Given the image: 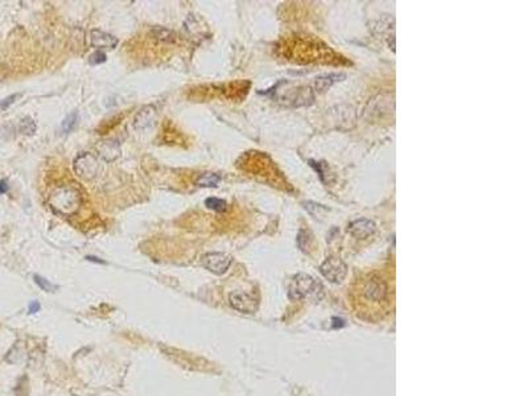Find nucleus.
<instances>
[{"mask_svg":"<svg viewBox=\"0 0 528 396\" xmlns=\"http://www.w3.org/2000/svg\"><path fill=\"white\" fill-rule=\"evenodd\" d=\"M49 206L54 213L64 217L76 214L82 204L81 192L73 185H61L53 189L48 198Z\"/></svg>","mask_w":528,"mask_h":396,"instance_id":"obj_1","label":"nucleus"},{"mask_svg":"<svg viewBox=\"0 0 528 396\" xmlns=\"http://www.w3.org/2000/svg\"><path fill=\"white\" fill-rule=\"evenodd\" d=\"M321 292H322L321 284L318 283L316 279H313L310 275L302 273L301 272V273H297V275L292 279L288 294H289V298L298 301V300H304V298L310 297L318 298V294H320Z\"/></svg>","mask_w":528,"mask_h":396,"instance_id":"obj_2","label":"nucleus"},{"mask_svg":"<svg viewBox=\"0 0 528 396\" xmlns=\"http://www.w3.org/2000/svg\"><path fill=\"white\" fill-rule=\"evenodd\" d=\"M73 166H74V172L77 173V176L82 180H86V181L94 180L101 172V162L98 158L89 152L79 155L73 162Z\"/></svg>","mask_w":528,"mask_h":396,"instance_id":"obj_3","label":"nucleus"},{"mask_svg":"<svg viewBox=\"0 0 528 396\" xmlns=\"http://www.w3.org/2000/svg\"><path fill=\"white\" fill-rule=\"evenodd\" d=\"M320 272L325 279H328L329 281H332L334 284H340L346 277L347 267L340 258L329 257L320 265Z\"/></svg>","mask_w":528,"mask_h":396,"instance_id":"obj_4","label":"nucleus"},{"mask_svg":"<svg viewBox=\"0 0 528 396\" xmlns=\"http://www.w3.org/2000/svg\"><path fill=\"white\" fill-rule=\"evenodd\" d=\"M231 263L233 258L223 253H209L202 257V265L215 275H223L230 268Z\"/></svg>","mask_w":528,"mask_h":396,"instance_id":"obj_5","label":"nucleus"},{"mask_svg":"<svg viewBox=\"0 0 528 396\" xmlns=\"http://www.w3.org/2000/svg\"><path fill=\"white\" fill-rule=\"evenodd\" d=\"M230 304L235 310L242 313H255L258 309V300L253 294L235 290L230 294Z\"/></svg>","mask_w":528,"mask_h":396,"instance_id":"obj_6","label":"nucleus"},{"mask_svg":"<svg viewBox=\"0 0 528 396\" xmlns=\"http://www.w3.org/2000/svg\"><path fill=\"white\" fill-rule=\"evenodd\" d=\"M375 230H377L375 223L367 218L355 219L347 226V233H350L357 239H365V238L371 237L375 233Z\"/></svg>","mask_w":528,"mask_h":396,"instance_id":"obj_7","label":"nucleus"},{"mask_svg":"<svg viewBox=\"0 0 528 396\" xmlns=\"http://www.w3.org/2000/svg\"><path fill=\"white\" fill-rule=\"evenodd\" d=\"M97 151L103 161L113 162L121 156V144L115 139L103 140L97 145Z\"/></svg>","mask_w":528,"mask_h":396,"instance_id":"obj_8","label":"nucleus"},{"mask_svg":"<svg viewBox=\"0 0 528 396\" xmlns=\"http://www.w3.org/2000/svg\"><path fill=\"white\" fill-rule=\"evenodd\" d=\"M363 293H365L369 301L382 302L386 298L387 288H386L385 283L382 280L373 279L367 281V284L365 285V289H363Z\"/></svg>","mask_w":528,"mask_h":396,"instance_id":"obj_9","label":"nucleus"},{"mask_svg":"<svg viewBox=\"0 0 528 396\" xmlns=\"http://www.w3.org/2000/svg\"><path fill=\"white\" fill-rule=\"evenodd\" d=\"M90 42L98 49H113L118 45V38L103 30L93 29L90 33Z\"/></svg>","mask_w":528,"mask_h":396,"instance_id":"obj_10","label":"nucleus"},{"mask_svg":"<svg viewBox=\"0 0 528 396\" xmlns=\"http://www.w3.org/2000/svg\"><path fill=\"white\" fill-rule=\"evenodd\" d=\"M156 110L152 107V106H145L144 109H141L139 111V114L136 115L135 121H133V127L136 130H148L151 129L153 123H155V118H156Z\"/></svg>","mask_w":528,"mask_h":396,"instance_id":"obj_11","label":"nucleus"},{"mask_svg":"<svg viewBox=\"0 0 528 396\" xmlns=\"http://www.w3.org/2000/svg\"><path fill=\"white\" fill-rule=\"evenodd\" d=\"M345 74L343 73H334V74H326V76L318 77L316 79V90L322 93V91H326L329 87L332 86L333 83L338 82V81H342L345 78Z\"/></svg>","mask_w":528,"mask_h":396,"instance_id":"obj_12","label":"nucleus"},{"mask_svg":"<svg viewBox=\"0 0 528 396\" xmlns=\"http://www.w3.org/2000/svg\"><path fill=\"white\" fill-rule=\"evenodd\" d=\"M197 185L200 186H204V188H217L221 182V176L217 173H213V172H208V173H202L200 177L197 178Z\"/></svg>","mask_w":528,"mask_h":396,"instance_id":"obj_13","label":"nucleus"},{"mask_svg":"<svg viewBox=\"0 0 528 396\" xmlns=\"http://www.w3.org/2000/svg\"><path fill=\"white\" fill-rule=\"evenodd\" d=\"M205 205H206V208L218 211V213H222V211L227 209L226 201L221 200V198H215V197H210L208 200H205Z\"/></svg>","mask_w":528,"mask_h":396,"instance_id":"obj_14","label":"nucleus"},{"mask_svg":"<svg viewBox=\"0 0 528 396\" xmlns=\"http://www.w3.org/2000/svg\"><path fill=\"white\" fill-rule=\"evenodd\" d=\"M77 122H78V113L74 111V113H72L70 115L65 118L64 122L61 123V130H62V132H64V133H68V132L73 131V129L77 126Z\"/></svg>","mask_w":528,"mask_h":396,"instance_id":"obj_15","label":"nucleus"},{"mask_svg":"<svg viewBox=\"0 0 528 396\" xmlns=\"http://www.w3.org/2000/svg\"><path fill=\"white\" fill-rule=\"evenodd\" d=\"M19 130L24 135H33L34 131H36V123H34L32 118L26 117L20 122Z\"/></svg>","mask_w":528,"mask_h":396,"instance_id":"obj_16","label":"nucleus"},{"mask_svg":"<svg viewBox=\"0 0 528 396\" xmlns=\"http://www.w3.org/2000/svg\"><path fill=\"white\" fill-rule=\"evenodd\" d=\"M33 279H34V283L37 284L38 287L41 288L42 290H45V292H54V290L57 289V287L54 285V284H52L49 280L44 279V277H41V276L34 275Z\"/></svg>","mask_w":528,"mask_h":396,"instance_id":"obj_17","label":"nucleus"},{"mask_svg":"<svg viewBox=\"0 0 528 396\" xmlns=\"http://www.w3.org/2000/svg\"><path fill=\"white\" fill-rule=\"evenodd\" d=\"M155 34H156V37L160 38V40H162V41H165V42H170V41H174V40H176V34H174L172 30L164 29V28H157V29L155 30Z\"/></svg>","mask_w":528,"mask_h":396,"instance_id":"obj_18","label":"nucleus"},{"mask_svg":"<svg viewBox=\"0 0 528 396\" xmlns=\"http://www.w3.org/2000/svg\"><path fill=\"white\" fill-rule=\"evenodd\" d=\"M105 61H106V54L103 52H101V50H98V52H95L94 54H91V57H90V64L91 65L102 64V62H105Z\"/></svg>","mask_w":528,"mask_h":396,"instance_id":"obj_19","label":"nucleus"},{"mask_svg":"<svg viewBox=\"0 0 528 396\" xmlns=\"http://www.w3.org/2000/svg\"><path fill=\"white\" fill-rule=\"evenodd\" d=\"M20 97V94H15V95H11V97H8V98H5L3 101V102L0 103V109L1 110H5L8 109L9 106L12 105V103L15 102V99H17Z\"/></svg>","mask_w":528,"mask_h":396,"instance_id":"obj_20","label":"nucleus"},{"mask_svg":"<svg viewBox=\"0 0 528 396\" xmlns=\"http://www.w3.org/2000/svg\"><path fill=\"white\" fill-rule=\"evenodd\" d=\"M38 309H40V304H38V302L33 301L29 305V312H30V313H36V312H38Z\"/></svg>","mask_w":528,"mask_h":396,"instance_id":"obj_21","label":"nucleus"},{"mask_svg":"<svg viewBox=\"0 0 528 396\" xmlns=\"http://www.w3.org/2000/svg\"><path fill=\"white\" fill-rule=\"evenodd\" d=\"M8 190V184L5 180H3V181H0V194H3V193H5Z\"/></svg>","mask_w":528,"mask_h":396,"instance_id":"obj_22","label":"nucleus"}]
</instances>
